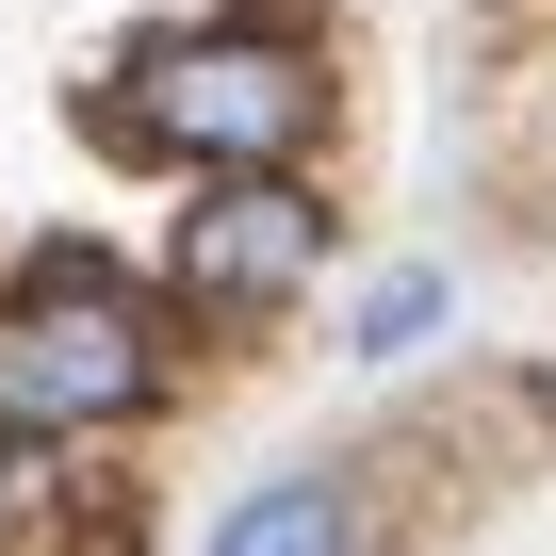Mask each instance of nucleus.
Segmentation results:
<instances>
[{
  "instance_id": "1",
  "label": "nucleus",
  "mask_w": 556,
  "mask_h": 556,
  "mask_svg": "<svg viewBox=\"0 0 556 556\" xmlns=\"http://www.w3.org/2000/svg\"><path fill=\"white\" fill-rule=\"evenodd\" d=\"M164 393V312L99 245H50L17 295H0V442L50 458V442H99Z\"/></svg>"
},
{
  "instance_id": "2",
  "label": "nucleus",
  "mask_w": 556,
  "mask_h": 556,
  "mask_svg": "<svg viewBox=\"0 0 556 556\" xmlns=\"http://www.w3.org/2000/svg\"><path fill=\"white\" fill-rule=\"evenodd\" d=\"M312 115H328V83H312L295 34L197 17V34H148V50L115 66V131L164 148V164H213V180H295Z\"/></svg>"
},
{
  "instance_id": "3",
  "label": "nucleus",
  "mask_w": 556,
  "mask_h": 556,
  "mask_svg": "<svg viewBox=\"0 0 556 556\" xmlns=\"http://www.w3.org/2000/svg\"><path fill=\"white\" fill-rule=\"evenodd\" d=\"M312 262H328V197L312 180H213L164 229V295L213 312V328H262V312L312 295Z\"/></svg>"
},
{
  "instance_id": "4",
  "label": "nucleus",
  "mask_w": 556,
  "mask_h": 556,
  "mask_svg": "<svg viewBox=\"0 0 556 556\" xmlns=\"http://www.w3.org/2000/svg\"><path fill=\"white\" fill-rule=\"evenodd\" d=\"M197 556H377V507H361V475H262L213 507Z\"/></svg>"
},
{
  "instance_id": "5",
  "label": "nucleus",
  "mask_w": 556,
  "mask_h": 556,
  "mask_svg": "<svg viewBox=\"0 0 556 556\" xmlns=\"http://www.w3.org/2000/svg\"><path fill=\"white\" fill-rule=\"evenodd\" d=\"M426 328H442V262H393L377 295H361V328H344V344H361V361H409Z\"/></svg>"
},
{
  "instance_id": "6",
  "label": "nucleus",
  "mask_w": 556,
  "mask_h": 556,
  "mask_svg": "<svg viewBox=\"0 0 556 556\" xmlns=\"http://www.w3.org/2000/svg\"><path fill=\"white\" fill-rule=\"evenodd\" d=\"M17 507H34V458H17V442H0V523H17Z\"/></svg>"
}]
</instances>
